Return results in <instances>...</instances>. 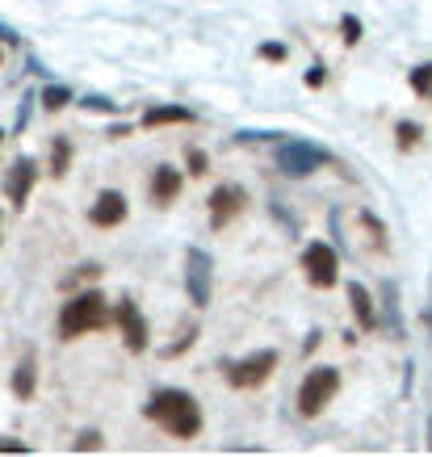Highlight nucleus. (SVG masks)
<instances>
[{"label": "nucleus", "mask_w": 432, "mask_h": 457, "mask_svg": "<svg viewBox=\"0 0 432 457\" xmlns=\"http://www.w3.org/2000/svg\"><path fill=\"white\" fill-rule=\"evenodd\" d=\"M147 416L177 441H189L202 432V407L194 403L189 390H160L152 403H147Z\"/></svg>", "instance_id": "1"}, {"label": "nucleus", "mask_w": 432, "mask_h": 457, "mask_svg": "<svg viewBox=\"0 0 432 457\" xmlns=\"http://www.w3.org/2000/svg\"><path fill=\"white\" fill-rule=\"evenodd\" d=\"M105 323H110V306H105L101 294L88 290L63 306V315H59V336H63V340H76V336H84V332L105 328Z\"/></svg>", "instance_id": "2"}, {"label": "nucleus", "mask_w": 432, "mask_h": 457, "mask_svg": "<svg viewBox=\"0 0 432 457\" xmlns=\"http://www.w3.org/2000/svg\"><path fill=\"white\" fill-rule=\"evenodd\" d=\"M336 390H340V374H336L332 365L311 370V374L303 378V386H298V411H303V416H320L323 407L332 403Z\"/></svg>", "instance_id": "3"}, {"label": "nucleus", "mask_w": 432, "mask_h": 457, "mask_svg": "<svg viewBox=\"0 0 432 457\" xmlns=\"http://www.w3.org/2000/svg\"><path fill=\"white\" fill-rule=\"evenodd\" d=\"M323 164H328V152L315 147V143H281L278 147V168L286 177H307Z\"/></svg>", "instance_id": "4"}, {"label": "nucleus", "mask_w": 432, "mask_h": 457, "mask_svg": "<svg viewBox=\"0 0 432 457\" xmlns=\"http://www.w3.org/2000/svg\"><path fill=\"white\" fill-rule=\"evenodd\" d=\"M303 269H307V281L320 286V290H332L340 281V256H336L328 244H307L303 252Z\"/></svg>", "instance_id": "5"}, {"label": "nucleus", "mask_w": 432, "mask_h": 457, "mask_svg": "<svg viewBox=\"0 0 432 457\" xmlns=\"http://www.w3.org/2000/svg\"><path fill=\"white\" fill-rule=\"evenodd\" d=\"M273 370H278V353H252V357L227 365V382L239 390H252V386H261Z\"/></svg>", "instance_id": "6"}, {"label": "nucleus", "mask_w": 432, "mask_h": 457, "mask_svg": "<svg viewBox=\"0 0 432 457\" xmlns=\"http://www.w3.org/2000/svg\"><path fill=\"white\" fill-rule=\"evenodd\" d=\"M189 273H185V286H189V298L194 306H206L210 303V256L202 248H189Z\"/></svg>", "instance_id": "7"}, {"label": "nucleus", "mask_w": 432, "mask_h": 457, "mask_svg": "<svg viewBox=\"0 0 432 457\" xmlns=\"http://www.w3.org/2000/svg\"><path fill=\"white\" fill-rule=\"evenodd\" d=\"M239 210H244V189H239V185H219V189L210 194V222H214V227H227Z\"/></svg>", "instance_id": "8"}, {"label": "nucleus", "mask_w": 432, "mask_h": 457, "mask_svg": "<svg viewBox=\"0 0 432 457\" xmlns=\"http://www.w3.org/2000/svg\"><path fill=\"white\" fill-rule=\"evenodd\" d=\"M34 180H38V168H34V160H17L9 172H4V194H9V202L13 206H26L29 189H34Z\"/></svg>", "instance_id": "9"}, {"label": "nucleus", "mask_w": 432, "mask_h": 457, "mask_svg": "<svg viewBox=\"0 0 432 457\" xmlns=\"http://www.w3.org/2000/svg\"><path fill=\"white\" fill-rule=\"evenodd\" d=\"M118 323H122L126 348H130V353H143V348H147V323H143V315L135 311V303L118 306Z\"/></svg>", "instance_id": "10"}, {"label": "nucleus", "mask_w": 432, "mask_h": 457, "mask_svg": "<svg viewBox=\"0 0 432 457\" xmlns=\"http://www.w3.org/2000/svg\"><path fill=\"white\" fill-rule=\"evenodd\" d=\"M126 219V197L122 194H101L97 197V206L88 210V222H93V227H118V222Z\"/></svg>", "instance_id": "11"}, {"label": "nucleus", "mask_w": 432, "mask_h": 457, "mask_svg": "<svg viewBox=\"0 0 432 457\" xmlns=\"http://www.w3.org/2000/svg\"><path fill=\"white\" fill-rule=\"evenodd\" d=\"M181 194V172L172 164H160L152 177V202L155 206H172V197Z\"/></svg>", "instance_id": "12"}, {"label": "nucleus", "mask_w": 432, "mask_h": 457, "mask_svg": "<svg viewBox=\"0 0 432 457\" xmlns=\"http://www.w3.org/2000/svg\"><path fill=\"white\" fill-rule=\"evenodd\" d=\"M177 122H194V110H185V105H152V110L143 113V130L177 126Z\"/></svg>", "instance_id": "13"}, {"label": "nucleus", "mask_w": 432, "mask_h": 457, "mask_svg": "<svg viewBox=\"0 0 432 457\" xmlns=\"http://www.w3.org/2000/svg\"><path fill=\"white\" fill-rule=\"evenodd\" d=\"M349 303H353V315H357V323H361V332H374V328H378V315H374V298H370V290L353 281V286H349Z\"/></svg>", "instance_id": "14"}, {"label": "nucleus", "mask_w": 432, "mask_h": 457, "mask_svg": "<svg viewBox=\"0 0 432 457\" xmlns=\"http://www.w3.org/2000/svg\"><path fill=\"white\" fill-rule=\"evenodd\" d=\"M34 386H38V361L26 357L13 374V395L17 399H34Z\"/></svg>", "instance_id": "15"}, {"label": "nucleus", "mask_w": 432, "mask_h": 457, "mask_svg": "<svg viewBox=\"0 0 432 457\" xmlns=\"http://www.w3.org/2000/svg\"><path fill=\"white\" fill-rule=\"evenodd\" d=\"M68 164H71L68 139H55V147H51V172H55V177H63V172H68Z\"/></svg>", "instance_id": "16"}, {"label": "nucleus", "mask_w": 432, "mask_h": 457, "mask_svg": "<svg viewBox=\"0 0 432 457\" xmlns=\"http://www.w3.org/2000/svg\"><path fill=\"white\" fill-rule=\"evenodd\" d=\"M411 88H416L420 97H432V63H420V68L411 71Z\"/></svg>", "instance_id": "17"}, {"label": "nucleus", "mask_w": 432, "mask_h": 457, "mask_svg": "<svg viewBox=\"0 0 432 457\" xmlns=\"http://www.w3.org/2000/svg\"><path fill=\"white\" fill-rule=\"evenodd\" d=\"M68 101H71V93H68V88H59V84L42 88V105H46V110H63Z\"/></svg>", "instance_id": "18"}, {"label": "nucleus", "mask_w": 432, "mask_h": 457, "mask_svg": "<svg viewBox=\"0 0 432 457\" xmlns=\"http://www.w3.org/2000/svg\"><path fill=\"white\" fill-rule=\"evenodd\" d=\"M395 135H399V147H416V143H420V126L416 122H399V130H395Z\"/></svg>", "instance_id": "19"}, {"label": "nucleus", "mask_w": 432, "mask_h": 457, "mask_svg": "<svg viewBox=\"0 0 432 457\" xmlns=\"http://www.w3.org/2000/svg\"><path fill=\"white\" fill-rule=\"evenodd\" d=\"M340 26H345V42H349V46H357V42H361V21H357V17H345V21H340Z\"/></svg>", "instance_id": "20"}, {"label": "nucleus", "mask_w": 432, "mask_h": 457, "mask_svg": "<svg viewBox=\"0 0 432 457\" xmlns=\"http://www.w3.org/2000/svg\"><path fill=\"white\" fill-rule=\"evenodd\" d=\"M261 59H273V63H281V59H286V46H281V42H265V46H261Z\"/></svg>", "instance_id": "21"}, {"label": "nucleus", "mask_w": 432, "mask_h": 457, "mask_svg": "<svg viewBox=\"0 0 432 457\" xmlns=\"http://www.w3.org/2000/svg\"><path fill=\"white\" fill-rule=\"evenodd\" d=\"M76 449H80V453H88V449H101V436H97V432H84L80 441H76Z\"/></svg>", "instance_id": "22"}, {"label": "nucleus", "mask_w": 432, "mask_h": 457, "mask_svg": "<svg viewBox=\"0 0 432 457\" xmlns=\"http://www.w3.org/2000/svg\"><path fill=\"white\" fill-rule=\"evenodd\" d=\"M206 155H202V152H197V147H194V152H189V172H197V177H202V172H206Z\"/></svg>", "instance_id": "23"}, {"label": "nucleus", "mask_w": 432, "mask_h": 457, "mask_svg": "<svg viewBox=\"0 0 432 457\" xmlns=\"http://www.w3.org/2000/svg\"><path fill=\"white\" fill-rule=\"evenodd\" d=\"M0 453H29L21 441H0Z\"/></svg>", "instance_id": "24"}, {"label": "nucleus", "mask_w": 432, "mask_h": 457, "mask_svg": "<svg viewBox=\"0 0 432 457\" xmlns=\"http://www.w3.org/2000/svg\"><path fill=\"white\" fill-rule=\"evenodd\" d=\"M428 445H432V420H428Z\"/></svg>", "instance_id": "25"}, {"label": "nucleus", "mask_w": 432, "mask_h": 457, "mask_svg": "<svg viewBox=\"0 0 432 457\" xmlns=\"http://www.w3.org/2000/svg\"><path fill=\"white\" fill-rule=\"evenodd\" d=\"M0 143H4V130H0Z\"/></svg>", "instance_id": "26"}]
</instances>
